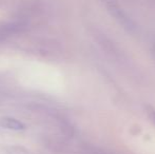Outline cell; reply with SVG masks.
Instances as JSON below:
<instances>
[{
	"mask_svg": "<svg viewBox=\"0 0 155 154\" xmlns=\"http://www.w3.org/2000/svg\"><path fill=\"white\" fill-rule=\"evenodd\" d=\"M3 126L10 129H22L23 126L18 120H14L12 118H6L3 121Z\"/></svg>",
	"mask_w": 155,
	"mask_h": 154,
	"instance_id": "6da1fadb",
	"label": "cell"
},
{
	"mask_svg": "<svg viewBox=\"0 0 155 154\" xmlns=\"http://www.w3.org/2000/svg\"><path fill=\"white\" fill-rule=\"evenodd\" d=\"M148 115H149L150 119H151V121L155 125V109H153V108H150L148 107Z\"/></svg>",
	"mask_w": 155,
	"mask_h": 154,
	"instance_id": "7a4b0ae2",
	"label": "cell"
},
{
	"mask_svg": "<svg viewBox=\"0 0 155 154\" xmlns=\"http://www.w3.org/2000/svg\"><path fill=\"white\" fill-rule=\"evenodd\" d=\"M154 51H155V47H154Z\"/></svg>",
	"mask_w": 155,
	"mask_h": 154,
	"instance_id": "3957f363",
	"label": "cell"
}]
</instances>
